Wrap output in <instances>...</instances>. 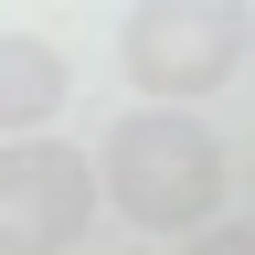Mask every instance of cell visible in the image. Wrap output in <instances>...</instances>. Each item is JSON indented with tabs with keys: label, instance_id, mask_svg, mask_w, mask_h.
Wrapping results in <instances>:
<instances>
[{
	"label": "cell",
	"instance_id": "cell-5",
	"mask_svg": "<svg viewBox=\"0 0 255 255\" xmlns=\"http://www.w3.org/2000/svg\"><path fill=\"white\" fill-rule=\"evenodd\" d=\"M181 255H255V234H245V223H191Z\"/></svg>",
	"mask_w": 255,
	"mask_h": 255
},
{
	"label": "cell",
	"instance_id": "cell-3",
	"mask_svg": "<svg viewBox=\"0 0 255 255\" xmlns=\"http://www.w3.org/2000/svg\"><path fill=\"white\" fill-rule=\"evenodd\" d=\"M96 223V159L64 138H0V245L11 255H64Z\"/></svg>",
	"mask_w": 255,
	"mask_h": 255
},
{
	"label": "cell",
	"instance_id": "cell-6",
	"mask_svg": "<svg viewBox=\"0 0 255 255\" xmlns=\"http://www.w3.org/2000/svg\"><path fill=\"white\" fill-rule=\"evenodd\" d=\"M0 255H11V245H0Z\"/></svg>",
	"mask_w": 255,
	"mask_h": 255
},
{
	"label": "cell",
	"instance_id": "cell-2",
	"mask_svg": "<svg viewBox=\"0 0 255 255\" xmlns=\"http://www.w3.org/2000/svg\"><path fill=\"white\" fill-rule=\"evenodd\" d=\"M245 43H255V0H138L117 32V64L138 96L191 107V96L245 75Z\"/></svg>",
	"mask_w": 255,
	"mask_h": 255
},
{
	"label": "cell",
	"instance_id": "cell-4",
	"mask_svg": "<svg viewBox=\"0 0 255 255\" xmlns=\"http://www.w3.org/2000/svg\"><path fill=\"white\" fill-rule=\"evenodd\" d=\"M64 53L43 43V32H0V138H32V128H53L64 107Z\"/></svg>",
	"mask_w": 255,
	"mask_h": 255
},
{
	"label": "cell",
	"instance_id": "cell-1",
	"mask_svg": "<svg viewBox=\"0 0 255 255\" xmlns=\"http://www.w3.org/2000/svg\"><path fill=\"white\" fill-rule=\"evenodd\" d=\"M223 149L213 128L191 107H138L107 128V149H96V202H117L128 223H149V234H191V223L223 213Z\"/></svg>",
	"mask_w": 255,
	"mask_h": 255
}]
</instances>
